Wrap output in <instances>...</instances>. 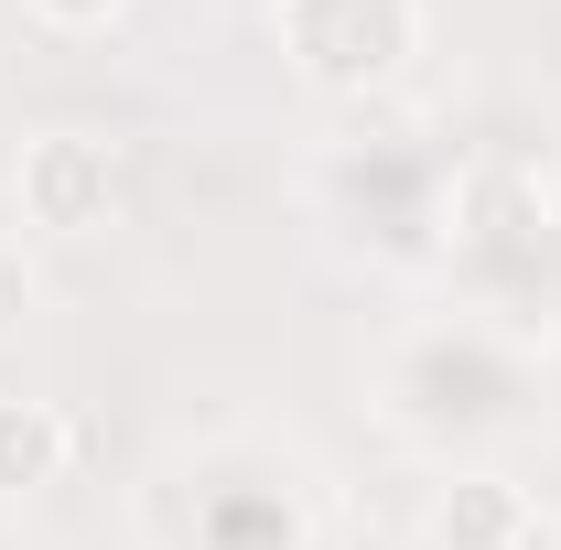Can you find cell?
Here are the masks:
<instances>
[{
	"mask_svg": "<svg viewBox=\"0 0 561 550\" xmlns=\"http://www.w3.org/2000/svg\"><path fill=\"white\" fill-rule=\"evenodd\" d=\"M280 66L324 98H367L421 55V0H271Z\"/></svg>",
	"mask_w": 561,
	"mask_h": 550,
	"instance_id": "cell-1",
	"label": "cell"
},
{
	"mask_svg": "<svg viewBox=\"0 0 561 550\" xmlns=\"http://www.w3.org/2000/svg\"><path fill=\"white\" fill-rule=\"evenodd\" d=\"M119 206V140L98 130H33L11 151V216L33 238H98Z\"/></svg>",
	"mask_w": 561,
	"mask_h": 550,
	"instance_id": "cell-2",
	"label": "cell"
},
{
	"mask_svg": "<svg viewBox=\"0 0 561 550\" xmlns=\"http://www.w3.org/2000/svg\"><path fill=\"white\" fill-rule=\"evenodd\" d=\"M421 540H432V550H540V540H551V518H540V496H529L518 475L476 465V475H443V485H432Z\"/></svg>",
	"mask_w": 561,
	"mask_h": 550,
	"instance_id": "cell-3",
	"label": "cell"
},
{
	"mask_svg": "<svg viewBox=\"0 0 561 550\" xmlns=\"http://www.w3.org/2000/svg\"><path fill=\"white\" fill-rule=\"evenodd\" d=\"M76 465V421L66 400H33V389H0V496H33Z\"/></svg>",
	"mask_w": 561,
	"mask_h": 550,
	"instance_id": "cell-4",
	"label": "cell"
},
{
	"mask_svg": "<svg viewBox=\"0 0 561 550\" xmlns=\"http://www.w3.org/2000/svg\"><path fill=\"white\" fill-rule=\"evenodd\" d=\"M33 313H44V271H33V249H22V238H0V345L22 335Z\"/></svg>",
	"mask_w": 561,
	"mask_h": 550,
	"instance_id": "cell-5",
	"label": "cell"
},
{
	"mask_svg": "<svg viewBox=\"0 0 561 550\" xmlns=\"http://www.w3.org/2000/svg\"><path fill=\"white\" fill-rule=\"evenodd\" d=\"M22 11H33L44 33H108V22H119L130 0H22Z\"/></svg>",
	"mask_w": 561,
	"mask_h": 550,
	"instance_id": "cell-6",
	"label": "cell"
},
{
	"mask_svg": "<svg viewBox=\"0 0 561 550\" xmlns=\"http://www.w3.org/2000/svg\"><path fill=\"white\" fill-rule=\"evenodd\" d=\"M540 550H561V518H551V540H540Z\"/></svg>",
	"mask_w": 561,
	"mask_h": 550,
	"instance_id": "cell-7",
	"label": "cell"
}]
</instances>
